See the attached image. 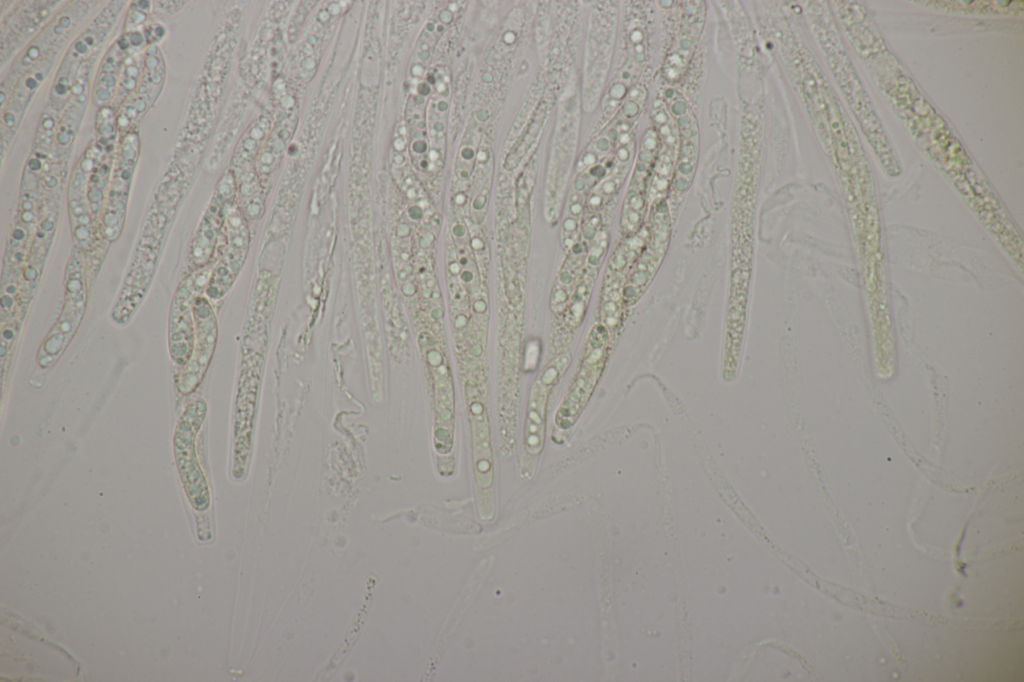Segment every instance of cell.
I'll use <instances>...</instances> for the list:
<instances>
[{"label": "cell", "mask_w": 1024, "mask_h": 682, "mask_svg": "<svg viewBox=\"0 0 1024 682\" xmlns=\"http://www.w3.org/2000/svg\"><path fill=\"white\" fill-rule=\"evenodd\" d=\"M194 315L197 323V345L177 380L178 390L183 394L192 392L199 384L209 361L210 346L213 344V335L211 334L213 328L208 330L212 325L209 317L210 309L205 305L203 299L196 301Z\"/></svg>", "instance_id": "obj_2"}, {"label": "cell", "mask_w": 1024, "mask_h": 682, "mask_svg": "<svg viewBox=\"0 0 1024 682\" xmlns=\"http://www.w3.org/2000/svg\"><path fill=\"white\" fill-rule=\"evenodd\" d=\"M69 285L68 291L71 294L67 296L62 315L43 345V350L50 357V361L57 359L65 350L84 313L86 298L81 275L78 278L70 275Z\"/></svg>", "instance_id": "obj_3"}, {"label": "cell", "mask_w": 1024, "mask_h": 682, "mask_svg": "<svg viewBox=\"0 0 1024 682\" xmlns=\"http://www.w3.org/2000/svg\"><path fill=\"white\" fill-rule=\"evenodd\" d=\"M205 413L203 400L190 402L179 417L174 433L175 460L186 494L197 510H203L208 502L206 483L195 451L196 435Z\"/></svg>", "instance_id": "obj_1"}, {"label": "cell", "mask_w": 1024, "mask_h": 682, "mask_svg": "<svg viewBox=\"0 0 1024 682\" xmlns=\"http://www.w3.org/2000/svg\"><path fill=\"white\" fill-rule=\"evenodd\" d=\"M193 322L188 293L180 290L173 302L169 323V348L172 360L184 366L193 352Z\"/></svg>", "instance_id": "obj_4"}]
</instances>
